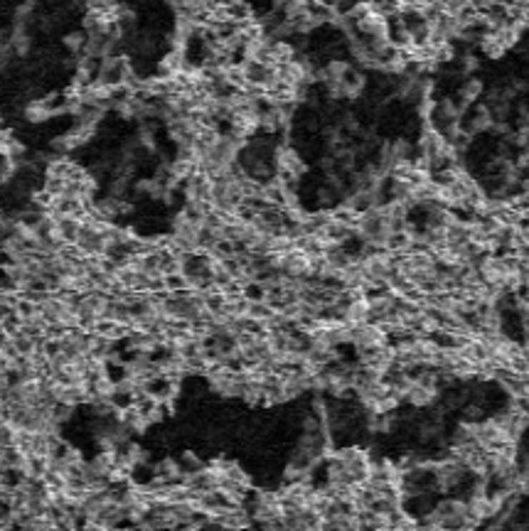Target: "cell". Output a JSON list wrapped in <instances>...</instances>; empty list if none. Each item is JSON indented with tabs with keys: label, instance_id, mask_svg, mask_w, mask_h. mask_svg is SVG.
Listing matches in <instances>:
<instances>
[{
	"label": "cell",
	"instance_id": "obj_1",
	"mask_svg": "<svg viewBox=\"0 0 529 531\" xmlns=\"http://www.w3.org/2000/svg\"><path fill=\"white\" fill-rule=\"evenodd\" d=\"M276 170H278V177H283V180L288 182H296L308 173V168H305V160L303 155H300L296 148L291 146H278L276 151Z\"/></svg>",
	"mask_w": 529,
	"mask_h": 531
},
{
	"label": "cell",
	"instance_id": "obj_2",
	"mask_svg": "<svg viewBox=\"0 0 529 531\" xmlns=\"http://www.w3.org/2000/svg\"><path fill=\"white\" fill-rule=\"evenodd\" d=\"M493 128H495V116L488 103H475L463 116V131L468 136H480V133H488Z\"/></svg>",
	"mask_w": 529,
	"mask_h": 531
},
{
	"label": "cell",
	"instance_id": "obj_3",
	"mask_svg": "<svg viewBox=\"0 0 529 531\" xmlns=\"http://www.w3.org/2000/svg\"><path fill=\"white\" fill-rule=\"evenodd\" d=\"M458 96H455V101H458V106L463 108V113H468L473 106H475L478 101L483 98V93H485V81L480 79V76H465L463 81L458 84Z\"/></svg>",
	"mask_w": 529,
	"mask_h": 531
},
{
	"label": "cell",
	"instance_id": "obj_4",
	"mask_svg": "<svg viewBox=\"0 0 529 531\" xmlns=\"http://www.w3.org/2000/svg\"><path fill=\"white\" fill-rule=\"evenodd\" d=\"M52 111L47 108V103H44V98H32V101H27V106L22 108V118L27 121V123L32 126H40L44 121L52 118Z\"/></svg>",
	"mask_w": 529,
	"mask_h": 531
},
{
	"label": "cell",
	"instance_id": "obj_5",
	"mask_svg": "<svg viewBox=\"0 0 529 531\" xmlns=\"http://www.w3.org/2000/svg\"><path fill=\"white\" fill-rule=\"evenodd\" d=\"M478 49H480L483 54H485L488 59H503L505 52H508V47H505V42L500 40V35L495 30H490L483 35L480 44H478Z\"/></svg>",
	"mask_w": 529,
	"mask_h": 531
},
{
	"label": "cell",
	"instance_id": "obj_6",
	"mask_svg": "<svg viewBox=\"0 0 529 531\" xmlns=\"http://www.w3.org/2000/svg\"><path fill=\"white\" fill-rule=\"evenodd\" d=\"M525 153L529 155V143H527V146H525Z\"/></svg>",
	"mask_w": 529,
	"mask_h": 531
}]
</instances>
